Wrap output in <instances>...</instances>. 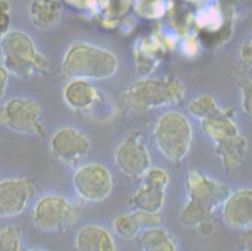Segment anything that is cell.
I'll use <instances>...</instances> for the list:
<instances>
[{"label": "cell", "mask_w": 252, "mask_h": 251, "mask_svg": "<svg viewBox=\"0 0 252 251\" xmlns=\"http://www.w3.org/2000/svg\"><path fill=\"white\" fill-rule=\"evenodd\" d=\"M117 67L115 54L86 43L73 45L63 60L64 72L73 79H107L115 75Z\"/></svg>", "instance_id": "obj_1"}, {"label": "cell", "mask_w": 252, "mask_h": 251, "mask_svg": "<svg viewBox=\"0 0 252 251\" xmlns=\"http://www.w3.org/2000/svg\"><path fill=\"white\" fill-rule=\"evenodd\" d=\"M184 93V86L174 77L145 78L126 91L123 101L128 108L151 109L177 103Z\"/></svg>", "instance_id": "obj_2"}, {"label": "cell", "mask_w": 252, "mask_h": 251, "mask_svg": "<svg viewBox=\"0 0 252 251\" xmlns=\"http://www.w3.org/2000/svg\"><path fill=\"white\" fill-rule=\"evenodd\" d=\"M154 134L159 150L168 160L182 161L189 154L193 129L181 113L172 111L162 115L156 125Z\"/></svg>", "instance_id": "obj_3"}, {"label": "cell", "mask_w": 252, "mask_h": 251, "mask_svg": "<svg viewBox=\"0 0 252 251\" xmlns=\"http://www.w3.org/2000/svg\"><path fill=\"white\" fill-rule=\"evenodd\" d=\"M0 47L5 68L20 78H29L35 70L45 67L33 41L24 32H7L1 38Z\"/></svg>", "instance_id": "obj_4"}, {"label": "cell", "mask_w": 252, "mask_h": 251, "mask_svg": "<svg viewBox=\"0 0 252 251\" xmlns=\"http://www.w3.org/2000/svg\"><path fill=\"white\" fill-rule=\"evenodd\" d=\"M76 207L59 195L41 198L32 211V220L38 228L45 232H57L71 226L77 220Z\"/></svg>", "instance_id": "obj_5"}, {"label": "cell", "mask_w": 252, "mask_h": 251, "mask_svg": "<svg viewBox=\"0 0 252 251\" xmlns=\"http://www.w3.org/2000/svg\"><path fill=\"white\" fill-rule=\"evenodd\" d=\"M73 187L78 196L86 202H102L112 191L113 178L105 166L90 163L75 172Z\"/></svg>", "instance_id": "obj_6"}, {"label": "cell", "mask_w": 252, "mask_h": 251, "mask_svg": "<svg viewBox=\"0 0 252 251\" xmlns=\"http://www.w3.org/2000/svg\"><path fill=\"white\" fill-rule=\"evenodd\" d=\"M187 189L189 197L187 203L208 216L212 215L227 196L224 186L194 170L188 174Z\"/></svg>", "instance_id": "obj_7"}, {"label": "cell", "mask_w": 252, "mask_h": 251, "mask_svg": "<svg viewBox=\"0 0 252 251\" xmlns=\"http://www.w3.org/2000/svg\"><path fill=\"white\" fill-rule=\"evenodd\" d=\"M40 114L36 101L17 98L0 108V124L18 132L35 134L41 131Z\"/></svg>", "instance_id": "obj_8"}, {"label": "cell", "mask_w": 252, "mask_h": 251, "mask_svg": "<svg viewBox=\"0 0 252 251\" xmlns=\"http://www.w3.org/2000/svg\"><path fill=\"white\" fill-rule=\"evenodd\" d=\"M142 178L143 184L131 196L130 203L137 211L159 213L164 203L168 173L160 168H150Z\"/></svg>", "instance_id": "obj_9"}, {"label": "cell", "mask_w": 252, "mask_h": 251, "mask_svg": "<svg viewBox=\"0 0 252 251\" xmlns=\"http://www.w3.org/2000/svg\"><path fill=\"white\" fill-rule=\"evenodd\" d=\"M115 161L117 168L131 178H142L151 168L149 151L135 135L127 137L117 147Z\"/></svg>", "instance_id": "obj_10"}, {"label": "cell", "mask_w": 252, "mask_h": 251, "mask_svg": "<svg viewBox=\"0 0 252 251\" xmlns=\"http://www.w3.org/2000/svg\"><path fill=\"white\" fill-rule=\"evenodd\" d=\"M51 148L59 159L75 162L89 153L91 143L86 135L73 128L59 130L51 139Z\"/></svg>", "instance_id": "obj_11"}, {"label": "cell", "mask_w": 252, "mask_h": 251, "mask_svg": "<svg viewBox=\"0 0 252 251\" xmlns=\"http://www.w3.org/2000/svg\"><path fill=\"white\" fill-rule=\"evenodd\" d=\"M222 215L233 228L252 227V188L239 189L227 195L223 202Z\"/></svg>", "instance_id": "obj_12"}, {"label": "cell", "mask_w": 252, "mask_h": 251, "mask_svg": "<svg viewBox=\"0 0 252 251\" xmlns=\"http://www.w3.org/2000/svg\"><path fill=\"white\" fill-rule=\"evenodd\" d=\"M33 188L26 180H8L0 183V216L18 215L27 206Z\"/></svg>", "instance_id": "obj_13"}, {"label": "cell", "mask_w": 252, "mask_h": 251, "mask_svg": "<svg viewBox=\"0 0 252 251\" xmlns=\"http://www.w3.org/2000/svg\"><path fill=\"white\" fill-rule=\"evenodd\" d=\"M160 223L159 213L135 210L131 213L117 216L113 221V228L118 236L128 240L136 237L145 229L158 226Z\"/></svg>", "instance_id": "obj_14"}, {"label": "cell", "mask_w": 252, "mask_h": 251, "mask_svg": "<svg viewBox=\"0 0 252 251\" xmlns=\"http://www.w3.org/2000/svg\"><path fill=\"white\" fill-rule=\"evenodd\" d=\"M77 250L84 251H113L116 245L108 230L99 225H87L77 233Z\"/></svg>", "instance_id": "obj_15"}, {"label": "cell", "mask_w": 252, "mask_h": 251, "mask_svg": "<svg viewBox=\"0 0 252 251\" xmlns=\"http://www.w3.org/2000/svg\"><path fill=\"white\" fill-rule=\"evenodd\" d=\"M32 23L38 29L56 26L63 15V5L58 0H34L30 7Z\"/></svg>", "instance_id": "obj_16"}, {"label": "cell", "mask_w": 252, "mask_h": 251, "mask_svg": "<svg viewBox=\"0 0 252 251\" xmlns=\"http://www.w3.org/2000/svg\"><path fill=\"white\" fill-rule=\"evenodd\" d=\"M96 98V91L86 79L74 78L64 90V99L75 109L90 108Z\"/></svg>", "instance_id": "obj_17"}, {"label": "cell", "mask_w": 252, "mask_h": 251, "mask_svg": "<svg viewBox=\"0 0 252 251\" xmlns=\"http://www.w3.org/2000/svg\"><path fill=\"white\" fill-rule=\"evenodd\" d=\"M216 150L223 165L234 169L243 161L247 150V141L239 134L216 143Z\"/></svg>", "instance_id": "obj_18"}, {"label": "cell", "mask_w": 252, "mask_h": 251, "mask_svg": "<svg viewBox=\"0 0 252 251\" xmlns=\"http://www.w3.org/2000/svg\"><path fill=\"white\" fill-rule=\"evenodd\" d=\"M202 126L204 132L215 144L240 134L237 126L226 113L203 119Z\"/></svg>", "instance_id": "obj_19"}, {"label": "cell", "mask_w": 252, "mask_h": 251, "mask_svg": "<svg viewBox=\"0 0 252 251\" xmlns=\"http://www.w3.org/2000/svg\"><path fill=\"white\" fill-rule=\"evenodd\" d=\"M140 243L144 251H174V240L163 229L158 226L145 229L140 233Z\"/></svg>", "instance_id": "obj_20"}, {"label": "cell", "mask_w": 252, "mask_h": 251, "mask_svg": "<svg viewBox=\"0 0 252 251\" xmlns=\"http://www.w3.org/2000/svg\"><path fill=\"white\" fill-rule=\"evenodd\" d=\"M189 111L201 121L225 113L219 108L215 100L209 95H202L194 99L189 105Z\"/></svg>", "instance_id": "obj_21"}, {"label": "cell", "mask_w": 252, "mask_h": 251, "mask_svg": "<svg viewBox=\"0 0 252 251\" xmlns=\"http://www.w3.org/2000/svg\"><path fill=\"white\" fill-rule=\"evenodd\" d=\"M20 245V237L16 229L6 227L0 231V251H18Z\"/></svg>", "instance_id": "obj_22"}, {"label": "cell", "mask_w": 252, "mask_h": 251, "mask_svg": "<svg viewBox=\"0 0 252 251\" xmlns=\"http://www.w3.org/2000/svg\"><path fill=\"white\" fill-rule=\"evenodd\" d=\"M243 96V110L245 116L252 119V82L243 79L240 82Z\"/></svg>", "instance_id": "obj_23"}, {"label": "cell", "mask_w": 252, "mask_h": 251, "mask_svg": "<svg viewBox=\"0 0 252 251\" xmlns=\"http://www.w3.org/2000/svg\"><path fill=\"white\" fill-rule=\"evenodd\" d=\"M220 13L216 9L211 8L200 14L198 23L203 27L215 28L220 25Z\"/></svg>", "instance_id": "obj_24"}, {"label": "cell", "mask_w": 252, "mask_h": 251, "mask_svg": "<svg viewBox=\"0 0 252 251\" xmlns=\"http://www.w3.org/2000/svg\"><path fill=\"white\" fill-rule=\"evenodd\" d=\"M9 26V5L5 0H0V39L8 32Z\"/></svg>", "instance_id": "obj_25"}, {"label": "cell", "mask_w": 252, "mask_h": 251, "mask_svg": "<svg viewBox=\"0 0 252 251\" xmlns=\"http://www.w3.org/2000/svg\"><path fill=\"white\" fill-rule=\"evenodd\" d=\"M7 69L5 68L4 65L0 64V99L3 98L5 94V89L7 86V80H8V74Z\"/></svg>", "instance_id": "obj_26"}, {"label": "cell", "mask_w": 252, "mask_h": 251, "mask_svg": "<svg viewBox=\"0 0 252 251\" xmlns=\"http://www.w3.org/2000/svg\"><path fill=\"white\" fill-rule=\"evenodd\" d=\"M242 59L245 64L252 66V40L243 46L242 50Z\"/></svg>", "instance_id": "obj_27"}, {"label": "cell", "mask_w": 252, "mask_h": 251, "mask_svg": "<svg viewBox=\"0 0 252 251\" xmlns=\"http://www.w3.org/2000/svg\"><path fill=\"white\" fill-rule=\"evenodd\" d=\"M196 50H197V44L194 38H189L185 41L184 51L186 54L193 55L196 53Z\"/></svg>", "instance_id": "obj_28"}, {"label": "cell", "mask_w": 252, "mask_h": 251, "mask_svg": "<svg viewBox=\"0 0 252 251\" xmlns=\"http://www.w3.org/2000/svg\"><path fill=\"white\" fill-rule=\"evenodd\" d=\"M242 244L248 250H252V233L248 232L245 233L242 239Z\"/></svg>", "instance_id": "obj_29"}, {"label": "cell", "mask_w": 252, "mask_h": 251, "mask_svg": "<svg viewBox=\"0 0 252 251\" xmlns=\"http://www.w3.org/2000/svg\"><path fill=\"white\" fill-rule=\"evenodd\" d=\"M68 1H69V2H71V3H76V2H77L78 0H68Z\"/></svg>", "instance_id": "obj_30"}]
</instances>
